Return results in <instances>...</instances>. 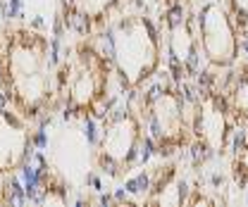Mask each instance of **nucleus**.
Returning <instances> with one entry per match:
<instances>
[{"instance_id": "f257e3e1", "label": "nucleus", "mask_w": 248, "mask_h": 207, "mask_svg": "<svg viewBox=\"0 0 248 207\" xmlns=\"http://www.w3.org/2000/svg\"><path fill=\"white\" fill-rule=\"evenodd\" d=\"M115 58L112 67L120 90L139 89L160 69V33L143 15H129L112 24Z\"/></svg>"}, {"instance_id": "f03ea898", "label": "nucleus", "mask_w": 248, "mask_h": 207, "mask_svg": "<svg viewBox=\"0 0 248 207\" xmlns=\"http://www.w3.org/2000/svg\"><path fill=\"white\" fill-rule=\"evenodd\" d=\"M198 43L213 67H232L239 58V31L222 2L203 0L193 7Z\"/></svg>"}, {"instance_id": "7ed1b4c3", "label": "nucleus", "mask_w": 248, "mask_h": 207, "mask_svg": "<svg viewBox=\"0 0 248 207\" xmlns=\"http://www.w3.org/2000/svg\"><path fill=\"white\" fill-rule=\"evenodd\" d=\"M100 124H103V133H100L98 152L110 157L112 162H117L124 169L136 167L139 141H141V133H143L141 117L124 103V105H115L112 112Z\"/></svg>"}, {"instance_id": "20e7f679", "label": "nucleus", "mask_w": 248, "mask_h": 207, "mask_svg": "<svg viewBox=\"0 0 248 207\" xmlns=\"http://www.w3.org/2000/svg\"><path fill=\"white\" fill-rule=\"evenodd\" d=\"M122 0H79V10H84L93 22H95V31L108 27V19L120 12Z\"/></svg>"}, {"instance_id": "39448f33", "label": "nucleus", "mask_w": 248, "mask_h": 207, "mask_svg": "<svg viewBox=\"0 0 248 207\" xmlns=\"http://www.w3.org/2000/svg\"><path fill=\"white\" fill-rule=\"evenodd\" d=\"M122 186H124V191H126L129 195H134L136 200H139V198H141V200H148V195L153 193V174L141 167L136 174L124 178Z\"/></svg>"}, {"instance_id": "423d86ee", "label": "nucleus", "mask_w": 248, "mask_h": 207, "mask_svg": "<svg viewBox=\"0 0 248 207\" xmlns=\"http://www.w3.org/2000/svg\"><path fill=\"white\" fill-rule=\"evenodd\" d=\"M224 148L232 150V157H239L248 148V126L244 121L229 126V136H227V146Z\"/></svg>"}, {"instance_id": "0eeeda50", "label": "nucleus", "mask_w": 248, "mask_h": 207, "mask_svg": "<svg viewBox=\"0 0 248 207\" xmlns=\"http://www.w3.org/2000/svg\"><path fill=\"white\" fill-rule=\"evenodd\" d=\"M81 133H84V138H86V143H89L91 148H98V143H100V133H103V124H100V119H95L91 112L81 115Z\"/></svg>"}, {"instance_id": "6e6552de", "label": "nucleus", "mask_w": 248, "mask_h": 207, "mask_svg": "<svg viewBox=\"0 0 248 207\" xmlns=\"http://www.w3.org/2000/svg\"><path fill=\"white\" fill-rule=\"evenodd\" d=\"M188 17H191V12L186 10L184 2H174V5L165 7L162 22H165V27H167V29H174V27H182V24H186V22H188Z\"/></svg>"}, {"instance_id": "1a4fd4ad", "label": "nucleus", "mask_w": 248, "mask_h": 207, "mask_svg": "<svg viewBox=\"0 0 248 207\" xmlns=\"http://www.w3.org/2000/svg\"><path fill=\"white\" fill-rule=\"evenodd\" d=\"M31 143H33L36 150H48V131H46V126H38L31 133Z\"/></svg>"}, {"instance_id": "9d476101", "label": "nucleus", "mask_w": 248, "mask_h": 207, "mask_svg": "<svg viewBox=\"0 0 248 207\" xmlns=\"http://www.w3.org/2000/svg\"><path fill=\"white\" fill-rule=\"evenodd\" d=\"M112 198H115V205H136V198L134 195H129L126 191H124V186H120V188H115L112 191Z\"/></svg>"}, {"instance_id": "9b49d317", "label": "nucleus", "mask_w": 248, "mask_h": 207, "mask_svg": "<svg viewBox=\"0 0 248 207\" xmlns=\"http://www.w3.org/2000/svg\"><path fill=\"white\" fill-rule=\"evenodd\" d=\"M22 7H24V0H7V19L22 17Z\"/></svg>"}, {"instance_id": "f8f14e48", "label": "nucleus", "mask_w": 248, "mask_h": 207, "mask_svg": "<svg viewBox=\"0 0 248 207\" xmlns=\"http://www.w3.org/2000/svg\"><path fill=\"white\" fill-rule=\"evenodd\" d=\"M86 186H91V191H95V193L105 191V188H103V178L98 177L95 172H89V174H86Z\"/></svg>"}, {"instance_id": "ddd939ff", "label": "nucleus", "mask_w": 248, "mask_h": 207, "mask_svg": "<svg viewBox=\"0 0 248 207\" xmlns=\"http://www.w3.org/2000/svg\"><path fill=\"white\" fill-rule=\"evenodd\" d=\"M208 183H210V186H213L215 191H219V188H224V183H227V178L222 177L219 172H210V174H208Z\"/></svg>"}, {"instance_id": "4468645a", "label": "nucleus", "mask_w": 248, "mask_h": 207, "mask_svg": "<svg viewBox=\"0 0 248 207\" xmlns=\"http://www.w3.org/2000/svg\"><path fill=\"white\" fill-rule=\"evenodd\" d=\"M29 29H33V31H43L46 29V19H43V15H36V17L31 19Z\"/></svg>"}, {"instance_id": "2eb2a0df", "label": "nucleus", "mask_w": 248, "mask_h": 207, "mask_svg": "<svg viewBox=\"0 0 248 207\" xmlns=\"http://www.w3.org/2000/svg\"><path fill=\"white\" fill-rule=\"evenodd\" d=\"M93 203H98V205H115V198H112V193H103L100 191V195Z\"/></svg>"}, {"instance_id": "dca6fc26", "label": "nucleus", "mask_w": 248, "mask_h": 207, "mask_svg": "<svg viewBox=\"0 0 248 207\" xmlns=\"http://www.w3.org/2000/svg\"><path fill=\"white\" fill-rule=\"evenodd\" d=\"M0 15L7 17V2H5V0H0Z\"/></svg>"}, {"instance_id": "f3484780", "label": "nucleus", "mask_w": 248, "mask_h": 207, "mask_svg": "<svg viewBox=\"0 0 248 207\" xmlns=\"http://www.w3.org/2000/svg\"><path fill=\"white\" fill-rule=\"evenodd\" d=\"M2 186H5V178L0 177V203H2Z\"/></svg>"}, {"instance_id": "a211bd4d", "label": "nucleus", "mask_w": 248, "mask_h": 207, "mask_svg": "<svg viewBox=\"0 0 248 207\" xmlns=\"http://www.w3.org/2000/svg\"><path fill=\"white\" fill-rule=\"evenodd\" d=\"M244 191H246V193H244V200H246V205H248V186L244 188Z\"/></svg>"}]
</instances>
